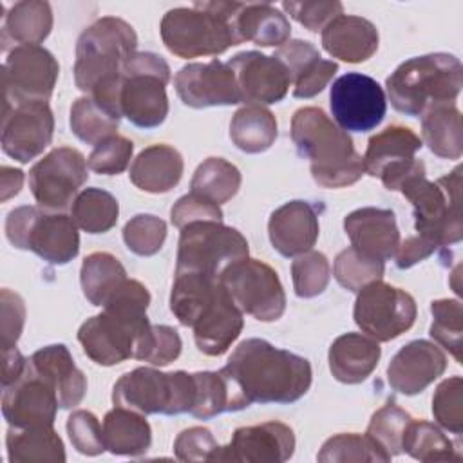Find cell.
Listing matches in <instances>:
<instances>
[{
  "mask_svg": "<svg viewBox=\"0 0 463 463\" xmlns=\"http://www.w3.org/2000/svg\"><path fill=\"white\" fill-rule=\"evenodd\" d=\"M383 271H385L383 260L373 259L353 246L342 250L336 255L335 266H333L336 282L353 293H358L369 282L380 280L383 277Z\"/></svg>",
  "mask_w": 463,
  "mask_h": 463,
  "instance_id": "obj_44",
  "label": "cell"
},
{
  "mask_svg": "<svg viewBox=\"0 0 463 463\" xmlns=\"http://www.w3.org/2000/svg\"><path fill=\"white\" fill-rule=\"evenodd\" d=\"M27 365L54 389L60 409H72L80 405L87 392V378L76 367L63 344H52L38 349L27 358Z\"/></svg>",
  "mask_w": 463,
  "mask_h": 463,
  "instance_id": "obj_27",
  "label": "cell"
},
{
  "mask_svg": "<svg viewBox=\"0 0 463 463\" xmlns=\"http://www.w3.org/2000/svg\"><path fill=\"white\" fill-rule=\"evenodd\" d=\"M5 237L18 250H29L49 264L63 266L80 251L74 219L42 206H18L5 217Z\"/></svg>",
  "mask_w": 463,
  "mask_h": 463,
  "instance_id": "obj_8",
  "label": "cell"
},
{
  "mask_svg": "<svg viewBox=\"0 0 463 463\" xmlns=\"http://www.w3.org/2000/svg\"><path fill=\"white\" fill-rule=\"evenodd\" d=\"M60 65L42 45H14L2 65V101L16 105L47 101L54 90Z\"/></svg>",
  "mask_w": 463,
  "mask_h": 463,
  "instance_id": "obj_16",
  "label": "cell"
},
{
  "mask_svg": "<svg viewBox=\"0 0 463 463\" xmlns=\"http://www.w3.org/2000/svg\"><path fill=\"white\" fill-rule=\"evenodd\" d=\"M27 367V358L14 347L2 349V387L16 382Z\"/></svg>",
  "mask_w": 463,
  "mask_h": 463,
  "instance_id": "obj_60",
  "label": "cell"
},
{
  "mask_svg": "<svg viewBox=\"0 0 463 463\" xmlns=\"http://www.w3.org/2000/svg\"><path fill=\"white\" fill-rule=\"evenodd\" d=\"M414 208V228L438 248L456 244L463 237L461 222V166L438 181L425 174L407 179L400 190Z\"/></svg>",
  "mask_w": 463,
  "mask_h": 463,
  "instance_id": "obj_6",
  "label": "cell"
},
{
  "mask_svg": "<svg viewBox=\"0 0 463 463\" xmlns=\"http://www.w3.org/2000/svg\"><path fill=\"white\" fill-rule=\"evenodd\" d=\"M250 253L246 237L222 221H197L181 228L175 271H195L212 277Z\"/></svg>",
  "mask_w": 463,
  "mask_h": 463,
  "instance_id": "obj_11",
  "label": "cell"
},
{
  "mask_svg": "<svg viewBox=\"0 0 463 463\" xmlns=\"http://www.w3.org/2000/svg\"><path fill=\"white\" fill-rule=\"evenodd\" d=\"M317 459L320 463H387L391 458L365 434H336L324 441Z\"/></svg>",
  "mask_w": 463,
  "mask_h": 463,
  "instance_id": "obj_43",
  "label": "cell"
},
{
  "mask_svg": "<svg viewBox=\"0 0 463 463\" xmlns=\"http://www.w3.org/2000/svg\"><path fill=\"white\" fill-rule=\"evenodd\" d=\"M295 452V432L282 421L235 429L228 445H219L213 463H282Z\"/></svg>",
  "mask_w": 463,
  "mask_h": 463,
  "instance_id": "obj_19",
  "label": "cell"
},
{
  "mask_svg": "<svg viewBox=\"0 0 463 463\" xmlns=\"http://www.w3.org/2000/svg\"><path fill=\"white\" fill-rule=\"evenodd\" d=\"M174 87L181 101L192 109L242 103L233 69L217 58L184 65L175 74Z\"/></svg>",
  "mask_w": 463,
  "mask_h": 463,
  "instance_id": "obj_20",
  "label": "cell"
},
{
  "mask_svg": "<svg viewBox=\"0 0 463 463\" xmlns=\"http://www.w3.org/2000/svg\"><path fill=\"white\" fill-rule=\"evenodd\" d=\"M329 107L342 130L369 132L385 118L387 99L374 78L362 72H347L333 81Z\"/></svg>",
  "mask_w": 463,
  "mask_h": 463,
  "instance_id": "obj_17",
  "label": "cell"
},
{
  "mask_svg": "<svg viewBox=\"0 0 463 463\" xmlns=\"http://www.w3.org/2000/svg\"><path fill=\"white\" fill-rule=\"evenodd\" d=\"M233 304L260 322H275L286 311V293L279 273L259 259L230 264L219 277Z\"/></svg>",
  "mask_w": 463,
  "mask_h": 463,
  "instance_id": "obj_12",
  "label": "cell"
},
{
  "mask_svg": "<svg viewBox=\"0 0 463 463\" xmlns=\"http://www.w3.org/2000/svg\"><path fill=\"white\" fill-rule=\"evenodd\" d=\"M421 145L420 136L412 128L389 125L369 137L364 154L365 172L380 177L387 190L398 192L407 179L425 174L423 161L416 159Z\"/></svg>",
  "mask_w": 463,
  "mask_h": 463,
  "instance_id": "obj_15",
  "label": "cell"
},
{
  "mask_svg": "<svg viewBox=\"0 0 463 463\" xmlns=\"http://www.w3.org/2000/svg\"><path fill=\"white\" fill-rule=\"evenodd\" d=\"M2 414L13 427L52 425L60 407L54 389L29 365L25 373L7 387H2Z\"/></svg>",
  "mask_w": 463,
  "mask_h": 463,
  "instance_id": "obj_22",
  "label": "cell"
},
{
  "mask_svg": "<svg viewBox=\"0 0 463 463\" xmlns=\"http://www.w3.org/2000/svg\"><path fill=\"white\" fill-rule=\"evenodd\" d=\"M237 78L241 101L271 105L286 98L291 78L280 60L259 51H242L226 61Z\"/></svg>",
  "mask_w": 463,
  "mask_h": 463,
  "instance_id": "obj_21",
  "label": "cell"
},
{
  "mask_svg": "<svg viewBox=\"0 0 463 463\" xmlns=\"http://www.w3.org/2000/svg\"><path fill=\"white\" fill-rule=\"evenodd\" d=\"M134 27L116 16H103L90 24L76 42V87L109 110L119 112L123 67L136 52Z\"/></svg>",
  "mask_w": 463,
  "mask_h": 463,
  "instance_id": "obj_2",
  "label": "cell"
},
{
  "mask_svg": "<svg viewBox=\"0 0 463 463\" xmlns=\"http://www.w3.org/2000/svg\"><path fill=\"white\" fill-rule=\"evenodd\" d=\"M119 119L121 116L99 105L90 96H81L71 107L69 125L78 139L87 145H98L99 141L116 134Z\"/></svg>",
  "mask_w": 463,
  "mask_h": 463,
  "instance_id": "obj_42",
  "label": "cell"
},
{
  "mask_svg": "<svg viewBox=\"0 0 463 463\" xmlns=\"http://www.w3.org/2000/svg\"><path fill=\"white\" fill-rule=\"evenodd\" d=\"M118 215V199L101 188L81 190L71 206V217L74 219L76 226L90 235L105 233L114 228Z\"/></svg>",
  "mask_w": 463,
  "mask_h": 463,
  "instance_id": "obj_41",
  "label": "cell"
},
{
  "mask_svg": "<svg viewBox=\"0 0 463 463\" xmlns=\"http://www.w3.org/2000/svg\"><path fill=\"white\" fill-rule=\"evenodd\" d=\"M282 9L311 33L322 31L331 20L344 14L342 2H282Z\"/></svg>",
  "mask_w": 463,
  "mask_h": 463,
  "instance_id": "obj_53",
  "label": "cell"
},
{
  "mask_svg": "<svg viewBox=\"0 0 463 463\" xmlns=\"http://www.w3.org/2000/svg\"><path fill=\"white\" fill-rule=\"evenodd\" d=\"M338 71V63L333 60H318L307 72L293 81V96L300 99L320 94Z\"/></svg>",
  "mask_w": 463,
  "mask_h": 463,
  "instance_id": "obj_58",
  "label": "cell"
},
{
  "mask_svg": "<svg viewBox=\"0 0 463 463\" xmlns=\"http://www.w3.org/2000/svg\"><path fill=\"white\" fill-rule=\"evenodd\" d=\"M2 201H7L9 197L16 195L24 183V172L13 166H2Z\"/></svg>",
  "mask_w": 463,
  "mask_h": 463,
  "instance_id": "obj_61",
  "label": "cell"
},
{
  "mask_svg": "<svg viewBox=\"0 0 463 463\" xmlns=\"http://www.w3.org/2000/svg\"><path fill=\"white\" fill-rule=\"evenodd\" d=\"M463 380L461 376H450L443 380L432 396V414L438 425L452 434L463 430Z\"/></svg>",
  "mask_w": 463,
  "mask_h": 463,
  "instance_id": "obj_49",
  "label": "cell"
},
{
  "mask_svg": "<svg viewBox=\"0 0 463 463\" xmlns=\"http://www.w3.org/2000/svg\"><path fill=\"white\" fill-rule=\"evenodd\" d=\"M402 450L423 463L461 459L454 441L438 425L427 420H411L403 434Z\"/></svg>",
  "mask_w": 463,
  "mask_h": 463,
  "instance_id": "obj_39",
  "label": "cell"
},
{
  "mask_svg": "<svg viewBox=\"0 0 463 463\" xmlns=\"http://www.w3.org/2000/svg\"><path fill=\"white\" fill-rule=\"evenodd\" d=\"M170 221L181 230L197 221H222V210L219 204L190 192L175 201L170 210Z\"/></svg>",
  "mask_w": 463,
  "mask_h": 463,
  "instance_id": "obj_54",
  "label": "cell"
},
{
  "mask_svg": "<svg viewBox=\"0 0 463 463\" xmlns=\"http://www.w3.org/2000/svg\"><path fill=\"white\" fill-rule=\"evenodd\" d=\"M416 315L418 307L412 295L382 279L358 291L353 309L356 326L376 342H391L409 331Z\"/></svg>",
  "mask_w": 463,
  "mask_h": 463,
  "instance_id": "obj_13",
  "label": "cell"
},
{
  "mask_svg": "<svg viewBox=\"0 0 463 463\" xmlns=\"http://www.w3.org/2000/svg\"><path fill=\"white\" fill-rule=\"evenodd\" d=\"M279 136V125L271 110L262 105L239 109L230 123L233 145L246 154H260L271 148Z\"/></svg>",
  "mask_w": 463,
  "mask_h": 463,
  "instance_id": "obj_36",
  "label": "cell"
},
{
  "mask_svg": "<svg viewBox=\"0 0 463 463\" xmlns=\"http://www.w3.org/2000/svg\"><path fill=\"white\" fill-rule=\"evenodd\" d=\"M87 166L83 154L72 146H58L45 154L29 170V188L38 206L49 212L72 206L89 177Z\"/></svg>",
  "mask_w": 463,
  "mask_h": 463,
  "instance_id": "obj_14",
  "label": "cell"
},
{
  "mask_svg": "<svg viewBox=\"0 0 463 463\" xmlns=\"http://www.w3.org/2000/svg\"><path fill=\"white\" fill-rule=\"evenodd\" d=\"M344 230L353 248L383 262L392 259L400 246L396 215L387 208H358L345 215Z\"/></svg>",
  "mask_w": 463,
  "mask_h": 463,
  "instance_id": "obj_26",
  "label": "cell"
},
{
  "mask_svg": "<svg viewBox=\"0 0 463 463\" xmlns=\"http://www.w3.org/2000/svg\"><path fill=\"white\" fill-rule=\"evenodd\" d=\"M152 324L148 317H130L103 309L87 318L78 329L83 353L98 365H118L128 358L143 360Z\"/></svg>",
  "mask_w": 463,
  "mask_h": 463,
  "instance_id": "obj_10",
  "label": "cell"
},
{
  "mask_svg": "<svg viewBox=\"0 0 463 463\" xmlns=\"http://www.w3.org/2000/svg\"><path fill=\"white\" fill-rule=\"evenodd\" d=\"M183 156L170 145H150L143 148L130 165V181L148 194H166L183 177Z\"/></svg>",
  "mask_w": 463,
  "mask_h": 463,
  "instance_id": "obj_30",
  "label": "cell"
},
{
  "mask_svg": "<svg viewBox=\"0 0 463 463\" xmlns=\"http://www.w3.org/2000/svg\"><path fill=\"white\" fill-rule=\"evenodd\" d=\"M67 434L80 454L98 456L107 450L99 420L90 411H74L67 420Z\"/></svg>",
  "mask_w": 463,
  "mask_h": 463,
  "instance_id": "obj_51",
  "label": "cell"
},
{
  "mask_svg": "<svg viewBox=\"0 0 463 463\" xmlns=\"http://www.w3.org/2000/svg\"><path fill=\"white\" fill-rule=\"evenodd\" d=\"M291 277H293V289L295 295L300 298H313L326 291L331 268L329 260L322 251H306L297 255L291 262Z\"/></svg>",
  "mask_w": 463,
  "mask_h": 463,
  "instance_id": "obj_47",
  "label": "cell"
},
{
  "mask_svg": "<svg viewBox=\"0 0 463 463\" xmlns=\"http://www.w3.org/2000/svg\"><path fill=\"white\" fill-rule=\"evenodd\" d=\"M432 324L429 335L445 347L458 364H461V331H463V307L459 300L439 298L430 302Z\"/></svg>",
  "mask_w": 463,
  "mask_h": 463,
  "instance_id": "obj_46",
  "label": "cell"
},
{
  "mask_svg": "<svg viewBox=\"0 0 463 463\" xmlns=\"http://www.w3.org/2000/svg\"><path fill=\"white\" fill-rule=\"evenodd\" d=\"M181 336L179 333L165 324L152 326L150 340L146 345V351L143 354V362H148L152 365H168L181 354Z\"/></svg>",
  "mask_w": 463,
  "mask_h": 463,
  "instance_id": "obj_55",
  "label": "cell"
},
{
  "mask_svg": "<svg viewBox=\"0 0 463 463\" xmlns=\"http://www.w3.org/2000/svg\"><path fill=\"white\" fill-rule=\"evenodd\" d=\"M224 371L250 403H293L311 387V364L268 340H242L230 354Z\"/></svg>",
  "mask_w": 463,
  "mask_h": 463,
  "instance_id": "obj_1",
  "label": "cell"
},
{
  "mask_svg": "<svg viewBox=\"0 0 463 463\" xmlns=\"http://www.w3.org/2000/svg\"><path fill=\"white\" fill-rule=\"evenodd\" d=\"M132 141L119 134H114L94 145L87 165L92 172L99 175H118L127 170L132 159Z\"/></svg>",
  "mask_w": 463,
  "mask_h": 463,
  "instance_id": "obj_50",
  "label": "cell"
},
{
  "mask_svg": "<svg viewBox=\"0 0 463 463\" xmlns=\"http://www.w3.org/2000/svg\"><path fill=\"white\" fill-rule=\"evenodd\" d=\"M101 429L105 449L114 456H141L150 449L152 429L141 412L114 405Z\"/></svg>",
  "mask_w": 463,
  "mask_h": 463,
  "instance_id": "obj_32",
  "label": "cell"
},
{
  "mask_svg": "<svg viewBox=\"0 0 463 463\" xmlns=\"http://www.w3.org/2000/svg\"><path fill=\"white\" fill-rule=\"evenodd\" d=\"M235 29L241 42H253L260 47H280L291 34L288 16L268 2L242 4L235 18Z\"/></svg>",
  "mask_w": 463,
  "mask_h": 463,
  "instance_id": "obj_34",
  "label": "cell"
},
{
  "mask_svg": "<svg viewBox=\"0 0 463 463\" xmlns=\"http://www.w3.org/2000/svg\"><path fill=\"white\" fill-rule=\"evenodd\" d=\"M195 378V402L190 411L192 416L208 420L222 412H235L250 407L239 385L224 371H199Z\"/></svg>",
  "mask_w": 463,
  "mask_h": 463,
  "instance_id": "obj_31",
  "label": "cell"
},
{
  "mask_svg": "<svg viewBox=\"0 0 463 463\" xmlns=\"http://www.w3.org/2000/svg\"><path fill=\"white\" fill-rule=\"evenodd\" d=\"M219 443L206 427H188L181 430L174 441V454L179 461H212Z\"/></svg>",
  "mask_w": 463,
  "mask_h": 463,
  "instance_id": "obj_52",
  "label": "cell"
},
{
  "mask_svg": "<svg viewBox=\"0 0 463 463\" xmlns=\"http://www.w3.org/2000/svg\"><path fill=\"white\" fill-rule=\"evenodd\" d=\"M291 141L300 157L309 159L315 183L324 188L354 184L365 174L364 157L342 130L318 107H302L291 118Z\"/></svg>",
  "mask_w": 463,
  "mask_h": 463,
  "instance_id": "obj_3",
  "label": "cell"
},
{
  "mask_svg": "<svg viewBox=\"0 0 463 463\" xmlns=\"http://www.w3.org/2000/svg\"><path fill=\"white\" fill-rule=\"evenodd\" d=\"M461 112L456 105H439L421 114V136L429 150L443 159H459L463 154Z\"/></svg>",
  "mask_w": 463,
  "mask_h": 463,
  "instance_id": "obj_37",
  "label": "cell"
},
{
  "mask_svg": "<svg viewBox=\"0 0 463 463\" xmlns=\"http://www.w3.org/2000/svg\"><path fill=\"white\" fill-rule=\"evenodd\" d=\"M166 239V222L152 213H137L123 226L127 248L139 257L156 255Z\"/></svg>",
  "mask_w": 463,
  "mask_h": 463,
  "instance_id": "obj_48",
  "label": "cell"
},
{
  "mask_svg": "<svg viewBox=\"0 0 463 463\" xmlns=\"http://www.w3.org/2000/svg\"><path fill=\"white\" fill-rule=\"evenodd\" d=\"M320 233L318 213L313 204L302 199L279 206L268 221L271 246L282 257H297L309 251Z\"/></svg>",
  "mask_w": 463,
  "mask_h": 463,
  "instance_id": "obj_25",
  "label": "cell"
},
{
  "mask_svg": "<svg viewBox=\"0 0 463 463\" xmlns=\"http://www.w3.org/2000/svg\"><path fill=\"white\" fill-rule=\"evenodd\" d=\"M242 2H195L165 13L159 33L165 47L184 60L217 56L242 43L235 18Z\"/></svg>",
  "mask_w": 463,
  "mask_h": 463,
  "instance_id": "obj_4",
  "label": "cell"
},
{
  "mask_svg": "<svg viewBox=\"0 0 463 463\" xmlns=\"http://www.w3.org/2000/svg\"><path fill=\"white\" fill-rule=\"evenodd\" d=\"M273 56L282 61V65L289 72L291 83L298 80L304 72H307L322 58L318 49L306 40H288L275 51Z\"/></svg>",
  "mask_w": 463,
  "mask_h": 463,
  "instance_id": "obj_56",
  "label": "cell"
},
{
  "mask_svg": "<svg viewBox=\"0 0 463 463\" xmlns=\"http://www.w3.org/2000/svg\"><path fill=\"white\" fill-rule=\"evenodd\" d=\"M54 116L47 101L4 105L2 150L18 163H29L52 141Z\"/></svg>",
  "mask_w": 463,
  "mask_h": 463,
  "instance_id": "obj_18",
  "label": "cell"
},
{
  "mask_svg": "<svg viewBox=\"0 0 463 463\" xmlns=\"http://www.w3.org/2000/svg\"><path fill=\"white\" fill-rule=\"evenodd\" d=\"M461 85V61L447 52L409 58L385 80L391 105L405 116H421L434 107L454 105Z\"/></svg>",
  "mask_w": 463,
  "mask_h": 463,
  "instance_id": "obj_5",
  "label": "cell"
},
{
  "mask_svg": "<svg viewBox=\"0 0 463 463\" xmlns=\"http://www.w3.org/2000/svg\"><path fill=\"white\" fill-rule=\"evenodd\" d=\"M378 29L373 22L354 14H340L322 29V47L336 60L362 63L378 49Z\"/></svg>",
  "mask_w": 463,
  "mask_h": 463,
  "instance_id": "obj_28",
  "label": "cell"
},
{
  "mask_svg": "<svg viewBox=\"0 0 463 463\" xmlns=\"http://www.w3.org/2000/svg\"><path fill=\"white\" fill-rule=\"evenodd\" d=\"M52 29V11L43 0L16 2L5 14L2 24V47L9 43L38 45Z\"/></svg>",
  "mask_w": 463,
  "mask_h": 463,
  "instance_id": "obj_35",
  "label": "cell"
},
{
  "mask_svg": "<svg viewBox=\"0 0 463 463\" xmlns=\"http://www.w3.org/2000/svg\"><path fill=\"white\" fill-rule=\"evenodd\" d=\"M170 65L154 52H134L123 67L119 112L139 128L159 127L168 116Z\"/></svg>",
  "mask_w": 463,
  "mask_h": 463,
  "instance_id": "obj_9",
  "label": "cell"
},
{
  "mask_svg": "<svg viewBox=\"0 0 463 463\" xmlns=\"http://www.w3.org/2000/svg\"><path fill=\"white\" fill-rule=\"evenodd\" d=\"M241 183V172L233 163L222 157H208L195 168L190 192L221 206L237 195Z\"/></svg>",
  "mask_w": 463,
  "mask_h": 463,
  "instance_id": "obj_40",
  "label": "cell"
},
{
  "mask_svg": "<svg viewBox=\"0 0 463 463\" xmlns=\"http://www.w3.org/2000/svg\"><path fill=\"white\" fill-rule=\"evenodd\" d=\"M2 300V349L14 347L25 322V304L22 297L7 288L0 293Z\"/></svg>",
  "mask_w": 463,
  "mask_h": 463,
  "instance_id": "obj_57",
  "label": "cell"
},
{
  "mask_svg": "<svg viewBox=\"0 0 463 463\" xmlns=\"http://www.w3.org/2000/svg\"><path fill=\"white\" fill-rule=\"evenodd\" d=\"M412 416L398 407L394 402L385 403L380 407L373 416L367 425V436L389 456L394 458L402 450V441L407 425L411 423Z\"/></svg>",
  "mask_w": 463,
  "mask_h": 463,
  "instance_id": "obj_45",
  "label": "cell"
},
{
  "mask_svg": "<svg viewBox=\"0 0 463 463\" xmlns=\"http://www.w3.org/2000/svg\"><path fill=\"white\" fill-rule=\"evenodd\" d=\"M382 349L376 340L362 333H345L333 340L327 360L335 380L354 385L371 376L380 360Z\"/></svg>",
  "mask_w": 463,
  "mask_h": 463,
  "instance_id": "obj_29",
  "label": "cell"
},
{
  "mask_svg": "<svg viewBox=\"0 0 463 463\" xmlns=\"http://www.w3.org/2000/svg\"><path fill=\"white\" fill-rule=\"evenodd\" d=\"M7 459L11 463H63L65 447L52 425L13 427L5 434Z\"/></svg>",
  "mask_w": 463,
  "mask_h": 463,
  "instance_id": "obj_33",
  "label": "cell"
},
{
  "mask_svg": "<svg viewBox=\"0 0 463 463\" xmlns=\"http://www.w3.org/2000/svg\"><path fill=\"white\" fill-rule=\"evenodd\" d=\"M127 269L109 251H94L81 262L80 282L85 298L101 307L107 298L127 280Z\"/></svg>",
  "mask_w": 463,
  "mask_h": 463,
  "instance_id": "obj_38",
  "label": "cell"
},
{
  "mask_svg": "<svg viewBox=\"0 0 463 463\" xmlns=\"http://www.w3.org/2000/svg\"><path fill=\"white\" fill-rule=\"evenodd\" d=\"M112 402L141 414L190 412L195 402V378L186 371L161 373L154 367H136L114 383Z\"/></svg>",
  "mask_w": 463,
  "mask_h": 463,
  "instance_id": "obj_7",
  "label": "cell"
},
{
  "mask_svg": "<svg viewBox=\"0 0 463 463\" xmlns=\"http://www.w3.org/2000/svg\"><path fill=\"white\" fill-rule=\"evenodd\" d=\"M242 315L219 280V288L192 326L197 349L206 356L224 354L244 327Z\"/></svg>",
  "mask_w": 463,
  "mask_h": 463,
  "instance_id": "obj_24",
  "label": "cell"
},
{
  "mask_svg": "<svg viewBox=\"0 0 463 463\" xmlns=\"http://www.w3.org/2000/svg\"><path fill=\"white\" fill-rule=\"evenodd\" d=\"M436 250L438 246L429 239L421 235H412V237H407L405 241H400V246L394 253V262L400 269H409L414 264L430 257Z\"/></svg>",
  "mask_w": 463,
  "mask_h": 463,
  "instance_id": "obj_59",
  "label": "cell"
},
{
  "mask_svg": "<svg viewBox=\"0 0 463 463\" xmlns=\"http://www.w3.org/2000/svg\"><path fill=\"white\" fill-rule=\"evenodd\" d=\"M447 369V356L429 340H412L405 344L387 365L389 385L405 396L427 389Z\"/></svg>",
  "mask_w": 463,
  "mask_h": 463,
  "instance_id": "obj_23",
  "label": "cell"
}]
</instances>
